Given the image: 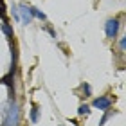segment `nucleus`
<instances>
[{
	"label": "nucleus",
	"mask_w": 126,
	"mask_h": 126,
	"mask_svg": "<svg viewBox=\"0 0 126 126\" xmlns=\"http://www.w3.org/2000/svg\"><path fill=\"white\" fill-rule=\"evenodd\" d=\"M20 123V110L15 101L7 103V110H4V126H18Z\"/></svg>",
	"instance_id": "f257e3e1"
},
{
	"label": "nucleus",
	"mask_w": 126,
	"mask_h": 126,
	"mask_svg": "<svg viewBox=\"0 0 126 126\" xmlns=\"http://www.w3.org/2000/svg\"><path fill=\"white\" fill-rule=\"evenodd\" d=\"M18 16H20L22 24H31L32 22V15H31V9H29L27 4H20L18 5Z\"/></svg>",
	"instance_id": "f03ea898"
},
{
	"label": "nucleus",
	"mask_w": 126,
	"mask_h": 126,
	"mask_svg": "<svg viewBox=\"0 0 126 126\" xmlns=\"http://www.w3.org/2000/svg\"><path fill=\"white\" fill-rule=\"evenodd\" d=\"M105 31H106L108 38H115V34L119 31V20H108L105 25Z\"/></svg>",
	"instance_id": "7ed1b4c3"
},
{
	"label": "nucleus",
	"mask_w": 126,
	"mask_h": 126,
	"mask_svg": "<svg viewBox=\"0 0 126 126\" xmlns=\"http://www.w3.org/2000/svg\"><path fill=\"white\" fill-rule=\"evenodd\" d=\"M94 106L99 108V110H110L112 99H110V97H106V95H101V97H97V99L94 101Z\"/></svg>",
	"instance_id": "20e7f679"
},
{
	"label": "nucleus",
	"mask_w": 126,
	"mask_h": 126,
	"mask_svg": "<svg viewBox=\"0 0 126 126\" xmlns=\"http://www.w3.org/2000/svg\"><path fill=\"white\" fill-rule=\"evenodd\" d=\"M29 9H31V15H32V16H36V18H40V20H45V15H43L40 9L32 7V5H29Z\"/></svg>",
	"instance_id": "39448f33"
},
{
	"label": "nucleus",
	"mask_w": 126,
	"mask_h": 126,
	"mask_svg": "<svg viewBox=\"0 0 126 126\" xmlns=\"http://www.w3.org/2000/svg\"><path fill=\"white\" fill-rule=\"evenodd\" d=\"M2 31L5 32V36H7L9 40L13 38V29L9 27V24H5V22H2Z\"/></svg>",
	"instance_id": "423d86ee"
},
{
	"label": "nucleus",
	"mask_w": 126,
	"mask_h": 126,
	"mask_svg": "<svg viewBox=\"0 0 126 126\" xmlns=\"http://www.w3.org/2000/svg\"><path fill=\"white\" fill-rule=\"evenodd\" d=\"M78 113H79V115H88V113H90V106L88 105H81L79 110H78Z\"/></svg>",
	"instance_id": "0eeeda50"
},
{
	"label": "nucleus",
	"mask_w": 126,
	"mask_h": 126,
	"mask_svg": "<svg viewBox=\"0 0 126 126\" xmlns=\"http://www.w3.org/2000/svg\"><path fill=\"white\" fill-rule=\"evenodd\" d=\"M31 121H32V123H38V108H36V106L31 110Z\"/></svg>",
	"instance_id": "6e6552de"
},
{
	"label": "nucleus",
	"mask_w": 126,
	"mask_h": 126,
	"mask_svg": "<svg viewBox=\"0 0 126 126\" xmlns=\"http://www.w3.org/2000/svg\"><path fill=\"white\" fill-rule=\"evenodd\" d=\"M81 90H83V92L87 94V95L92 94V88H90V85H88V83H83V85H81Z\"/></svg>",
	"instance_id": "1a4fd4ad"
},
{
	"label": "nucleus",
	"mask_w": 126,
	"mask_h": 126,
	"mask_svg": "<svg viewBox=\"0 0 126 126\" xmlns=\"http://www.w3.org/2000/svg\"><path fill=\"white\" fill-rule=\"evenodd\" d=\"M108 119H110V113H106V115H103V119H101V123H99V126H105Z\"/></svg>",
	"instance_id": "9d476101"
},
{
	"label": "nucleus",
	"mask_w": 126,
	"mask_h": 126,
	"mask_svg": "<svg viewBox=\"0 0 126 126\" xmlns=\"http://www.w3.org/2000/svg\"><path fill=\"white\" fill-rule=\"evenodd\" d=\"M119 45H121V50L124 52V47H126V38H124V36L121 38V42H119Z\"/></svg>",
	"instance_id": "9b49d317"
}]
</instances>
